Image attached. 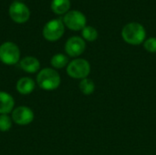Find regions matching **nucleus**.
<instances>
[{"label":"nucleus","instance_id":"nucleus-1","mask_svg":"<svg viewBox=\"0 0 156 155\" xmlns=\"http://www.w3.org/2000/svg\"><path fill=\"white\" fill-rule=\"evenodd\" d=\"M122 37L127 44L139 46L146 39V30L142 24L138 22H131L122 27Z\"/></svg>","mask_w":156,"mask_h":155},{"label":"nucleus","instance_id":"nucleus-2","mask_svg":"<svg viewBox=\"0 0 156 155\" xmlns=\"http://www.w3.org/2000/svg\"><path fill=\"white\" fill-rule=\"evenodd\" d=\"M61 82V78L58 71L51 68L41 69L37 76V83L38 87L44 90L51 91L57 90Z\"/></svg>","mask_w":156,"mask_h":155},{"label":"nucleus","instance_id":"nucleus-3","mask_svg":"<svg viewBox=\"0 0 156 155\" xmlns=\"http://www.w3.org/2000/svg\"><path fill=\"white\" fill-rule=\"evenodd\" d=\"M67 74L75 79H83L88 78L90 73V64L87 59L75 58L67 66Z\"/></svg>","mask_w":156,"mask_h":155},{"label":"nucleus","instance_id":"nucleus-4","mask_svg":"<svg viewBox=\"0 0 156 155\" xmlns=\"http://www.w3.org/2000/svg\"><path fill=\"white\" fill-rule=\"evenodd\" d=\"M0 61L5 65H15L20 61V49L13 42L6 41L0 46Z\"/></svg>","mask_w":156,"mask_h":155},{"label":"nucleus","instance_id":"nucleus-5","mask_svg":"<svg viewBox=\"0 0 156 155\" xmlns=\"http://www.w3.org/2000/svg\"><path fill=\"white\" fill-rule=\"evenodd\" d=\"M65 32V25L59 18L48 21L43 27L42 34L46 40L54 42L61 38Z\"/></svg>","mask_w":156,"mask_h":155},{"label":"nucleus","instance_id":"nucleus-6","mask_svg":"<svg viewBox=\"0 0 156 155\" xmlns=\"http://www.w3.org/2000/svg\"><path fill=\"white\" fill-rule=\"evenodd\" d=\"M64 25L70 30L80 31L86 26L87 19L83 13L79 10H70L64 15L63 17Z\"/></svg>","mask_w":156,"mask_h":155},{"label":"nucleus","instance_id":"nucleus-7","mask_svg":"<svg viewBox=\"0 0 156 155\" xmlns=\"http://www.w3.org/2000/svg\"><path fill=\"white\" fill-rule=\"evenodd\" d=\"M9 16L11 19L18 24L26 23L30 17L29 8L22 2H13L9 6Z\"/></svg>","mask_w":156,"mask_h":155},{"label":"nucleus","instance_id":"nucleus-8","mask_svg":"<svg viewBox=\"0 0 156 155\" xmlns=\"http://www.w3.org/2000/svg\"><path fill=\"white\" fill-rule=\"evenodd\" d=\"M11 113L12 121L17 125L26 126L30 124L34 120L33 111L27 106H19L14 109Z\"/></svg>","mask_w":156,"mask_h":155},{"label":"nucleus","instance_id":"nucleus-9","mask_svg":"<svg viewBox=\"0 0 156 155\" xmlns=\"http://www.w3.org/2000/svg\"><path fill=\"white\" fill-rule=\"evenodd\" d=\"M86 48L85 40L78 36L69 37L65 44V51L69 57L77 58L80 56Z\"/></svg>","mask_w":156,"mask_h":155},{"label":"nucleus","instance_id":"nucleus-10","mask_svg":"<svg viewBox=\"0 0 156 155\" xmlns=\"http://www.w3.org/2000/svg\"><path fill=\"white\" fill-rule=\"evenodd\" d=\"M20 68L27 73H36L40 69L39 60L32 56L25 57L19 61Z\"/></svg>","mask_w":156,"mask_h":155},{"label":"nucleus","instance_id":"nucleus-11","mask_svg":"<svg viewBox=\"0 0 156 155\" xmlns=\"http://www.w3.org/2000/svg\"><path fill=\"white\" fill-rule=\"evenodd\" d=\"M15 106L14 98L7 92L0 91V115L13 111Z\"/></svg>","mask_w":156,"mask_h":155},{"label":"nucleus","instance_id":"nucleus-12","mask_svg":"<svg viewBox=\"0 0 156 155\" xmlns=\"http://www.w3.org/2000/svg\"><path fill=\"white\" fill-rule=\"evenodd\" d=\"M35 81L29 77H23L16 82V90L22 95L30 94L35 89Z\"/></svg>","mask_w":156,"mask_h":155},{"label":"nucleus","instance_id":"nucleus-13","mask_svg":"<svg viewBox=\"0 0 156 155\" xmlns=\"http://www.w3.org/2000/svg\"><path fill=\"white\" fill-rule=\"evenodd\" d=\"M51 9L57 15H65L69 11L70 1L69 0H52Z\"/></svg>","mask_w":156,"mask_h":155},{"label":"nucleus","instance_id":"nucleus-14","mask_svg":"<svg viewBox=\"0 0 156 155\" xmlns=\"http://www.w3.org/2000/svg\"><path fill=\"white\" fill-rule=\"evenodd\" d=\"M69 58L61 53L55 54L51 59H50V64L53 67L54 69H61L69 65Z\"/></svg>","mask_w":156,"mask_h":155},{"label":"nucleus","instance_id":"nucleus-15","mask_svg":"<svg viewBox=\"0 0 156 155\" xmlns=\"http://www.w3.org/2000/svg\"><path fill=\"white\" fill-rule=\"evenodd\" d=\"M79 89L81 91V93H83L84 95H90L94 92L95 90V83L91 79L86 78L83 79L80 81L79 84Z\"/></svg>","mask_w":156,"mask_h":155},{"label":"nucleus","instance_id":"nucleus-16","mask_svg":"<svg viewBox=\"0 0 156 155\" xmlns=\"http://www.w3.org/2000/svg\"><path fill=\"white\" fill-rule=\"evenodd\" d=\"M81 36L84 40L89 41V42H93L98 38L99 33L95 27H93L91 26H86L81 30Z\"/></svg>","mask_w":156,"mask_h":155},{"label":"nucleus","instance_id":"nucleus-17","mask_svg":"<svg viewBox=\"0 0 156 155\" xmlns=\"http://www.w3.org/2000/svg\"><path fill=\"white\" fill-rule=\"evenodd\" d=\"M12 118L9 117L7 114L0 115V131L3 132H8L12 127Z\"/></svg>","mask_w":156,"mask_h":155},{"label":"nucleus","instance_id":"nucleus-18","mask_svg":"<svg viewBox=\"0 0 156 155\" xmlns=\"http://www.w3.org/2000/svg\"><path fill=\"white\" fill-rule=\"evenodd\" d=\"M144 48L150 53H156V37H152L145 39L144 42Z\"/></svg>","mask_w":156,"mask_h":155},{"label":"nucleus","instance_id":"nucleus-19","mask_svg":"<svg viewBox=\"0 0 156 155\" xmlns=\"http://www.w3.org/2000/svg\"><path fill=\"white\" fill-rule=\"evenodd\" d=\"M18 1H21V0H18Z\"/></svg>","mask_w":156,"mask_h":155}]
</instances>
